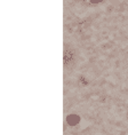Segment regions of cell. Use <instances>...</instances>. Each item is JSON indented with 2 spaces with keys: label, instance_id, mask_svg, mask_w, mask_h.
<instances>
[{
  "label": "cell",
  "instance_id": "7a4b0ae2",
  "mask_svg": "<svg viewBox=\"0 0 128 135\" xmlns=\"http://www.w3.org/2000/svg\"><path fill=\"white\" fill-rule=\"evenodd\" d=\"M90 2H93V4H99V2H101L102 0H89Z\"/></svg>",
  "mask_w": 128,
  "mask_h": 135
},
{
  "label": "cell",
  "instance_id": "6da1fadb",
  "mask_svg": "<svg viewBox=\"0 0 128 135\" xmlns=\"http://www.w3.org/2000/svg\"><path fill=\"white\" fill-rule=\"evenodd\" d=\"M66 123L71 125V126H76V125H78L80 123V117L78 114H69L66 117Z\"/></svg>",
  "mask_w": 128,
  "mask_h": 135
}]
</instances>
